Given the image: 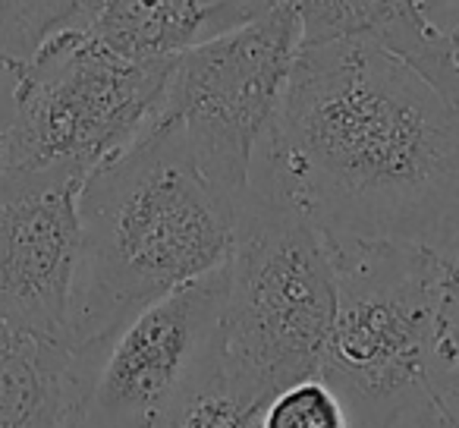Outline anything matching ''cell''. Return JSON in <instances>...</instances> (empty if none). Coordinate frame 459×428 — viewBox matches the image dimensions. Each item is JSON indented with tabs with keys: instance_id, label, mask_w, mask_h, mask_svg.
<instances>
[{
	"instance_id": "obj_1",
	"label": "cell",
	"mask_w": 459,
	"mask_h": 428,
	"mask_svg": "<svg viewBox=\"0 0 459 428\" xmlns=\"http://www.w3.org/2000/svg\"><path fill=\"white\" fill-rule=\"evenodd\" d=\"M255 161L327 243L459 237V101L368 41L299 48Z\"/></svg>"
},
{
	"instance_id": "obj_2",
	"label": "cell",
	"mask_w": 459,
	"mask_h": 428,
	"mask_svg": "<svg viewBox=\"0 0 459 428\" xmlns=\"http://www.w3.org/2000/svg\"><path fill=\"white\" fill-rule=\"evenodd\" d=\"M76 208L73 346L104 337L158 296L221 268L239 211L164 117L82 179Z\"/></svg>"
},
{
	"instance_id": "obj_3",
	"label": "cell",
	"mask_w": 459,
	"mask_h": 428,
	"mask_svg": "<svg viewBox=\"0 0 459 428\" xmlns=\"http://www.w3.org/2000/svg\"><path fill=\"white\" fill-rule=\"evenodd\" d=\"M327 246L337 309L318 375L340 397L352 428H425L450 394L444 256L390 240Z\"/></svg>"
},
{
	"instance_id": "obj_4",
	"label": "cell",
	"mask_w": 459,
	"mask_h": 428,
	"mask_svg": "<svg viewBox=\"0 0 459 428\" xmlns=\"http://www.w3.org/2000/svg\"><path fill=\"white\" fill-rule=\"evenodd\" d=\"M223 271V397L249 415L287 384L318 375L337 309L325 233L258 161Z\"/></svg>"
},
{
	"instance_id": "obj_5",
	"label": "cell",
	"mask_w": 459,
	"mask_h": 428,
	"mask_svg": "<svg viewBox=\"0 0 459 428\" xmlns=\"http://www.w3.org/2000/svg\"><path fill=\"white\" fill-rule=\"evenodd\" d=\"M223 265L76 346L73 428H173L223 397Z\"/></svg>"
},
{
	"instance_id": "obj_6",
	"label": "cell",
	"mask_w": 459,
	"mask_h": 428,
	"mask_svg": "<svg viewBox=\"0 0 459 428\" xmlns=\"http://www.w3.org/2000/svg\"><path fill=\"white\" fill-rule=\"evenodd\" d=\"M173 60L135 64L82 29L54 32L16 73L0 161L85 179L158 117Z\"/></svg>"
},
{
	"instance_id": "obj_7",
	"label": "cell",
	"mask_w": 459,
	"mask_h": 428,
	"mask_svg": "<svg viewBox=\"0 0 459 428\" xmlns=\"http://www.w3.org/2000/svg\"><path fill=\"white\" fill-rule=\"evenodd\" d=\"M302 48L293 0L177 54L158 117L183 133L202 173L237 205Z\"/></svg>"
},
{
	"instance_id": "obj_8",
	"label": "cell",
	"mask_w": 459,
	"mask_h": 428,
	"mask_svg": "<svg viewBox=\"0 0 459 428\" xmlns=\"http://www.w3.org/2000/svg\"><path fill=\"white\" fill-rule=\"evenodd\" d=\"M79 186L66 170L0 161V325L70 344Z\"/></svg>"
},
{
	"instance_id": "obj_9",
	"label": "cell",
	"mask_w": 459,
	"mask_h": 428,
	"mask_svg": "<svg viewBox=\"0 0 459 428\" xmlns=\"http://www.w3.org/2000/svg\"><path fill=\"white\" fill-rule=\"evenodd\" d=\"M302 48L368 41L406 60L446 98L459 101V48L421 20L415 0H293Z\"/></svg>"
},
{
	"instance_id": "obj_10",
	"label": "cell",
	"mask_w": 459,
	"mask_h": 428,
	"mask_svg": "<svg viewBox=\"0 0 459 428\" xmlns=\"http://www.w3.org/2000/svg\"><path fill=\"white\" fill-rule=\"evenodd\" d=\"M79 390L76 346L0 325V428H73Z\"/></svg>"
},
{
	"instance_id": "obj_11",
	"label": "cell",
	"mask_w": 459,
	"mask_h": 428,
	"mask_svg": "<svg viewBox=\"0 0 459 428\" xmlns=\"http://www.w3.org/2000/svg\"><path fill=\"white\" fill-rule=\"evenodd\" d=\"M135 64H164L204 39L195 0H85L76 26Z\"/></svg>"
},
{
	"instance_id": "obj_12",
	"label": "cell",
	"mask_w": 459,
	"mask_h": 428,
	"mask_svg": "<svg viewBox=\"0 0 459 428\" xmlns=\"http://www.w3.org/2000/svg\"><path fill=\"white\" fill-rule=\"evenodd\" d=\"M85 0H0V70L20 66L60 29L76 26Z\"/></svg>"
},
{
	"instance_id": "obj_13",
	"label": "cell",
	"mask_w": 459,
	"mask_h": 428,
	"mask_svg": "<svg viewBox=\"0 0 459 428\" xmlns=\"http://www.w3.org/2000/svg\"><path fill=\"white\" fill-rule=\"evenodd\" d=\"M239 428H352L346 406L321 375L287 384L252 409Z\"/></svg>"
},
{
	"instance_id": "obj_14",
	"label": "cell",
	"mask_w": 459,
	"mask_h": 428,
	"mask_svg": "<svg viewBox=\"0 0 459 428\" xmlns=\"http://www.w3.org/2000/svg\"><path fill=\"white\" fill-rule=\"evenodd\" d=\"M204 10V39L268 13L281 0H195Z\"/></svg>"
},
{
	"instance_id": "obj_15",
	"label": "cell",
	"mask_w": 459,
	"mask_h": 428,
	"mask_svg": "<svg viewBox=\"0 0 459 428\" xmlns=\"http://www.w3.org/2000/svg\"><path fill=\"white\" fill-rule=\"evenodd\" d=\"M444 369H446V400L459 397V275L450 271L444 296Z\"/></svg>"
},
{
	"instance_id": "obj_16",
	"label": "cell",
	"mask_w": 459,
	"mask_h": 428,
	"mask_svg": "<svg viewBox=\"0 0 459 428\" xmlns=\"http://www.w3.org/2000/svg\"><path fill=\"white\" fill-rule=\"evenodd\" d=\"M421 20L459 48V0H415Z\"/></svg>"
},
{
	"instance_id": "obj_17",
	"label": "cell",
	"mask_w": 459,
	"mask_h": 428,
	"mask_svg": "<svg viewBox=\"0 0 459 428\" xmlns=\"http://www.w3.org/2000/svg\"><path fill=\"white\" fill-rule=\"evenodd\" d=\"M246 415L239 413L227 397H217V400H208L204 406H198L195 413L189 415L186 422L173 428H239Z\"/></svg>"
},
{
	"instance_id": "obj_18",
	"label": "cell",
	"mask_w": 459,
	"mask_h": 428,
	"mask_svg": "<svg viewBox=\"0 0 459 428\" xmlns=\"http://www.w3.org/2000/svg\"><path fill=\"white\" fill-rule=\"evenodd\" d=\"M425 428H459V397L450 403H444Z\"/></svg>"
},
{
	"instance_id": "obj_19",
	"label": "cell",
	"mask_w": 459,
	"mask_h": 428,
	"mask_svg": "<svg viewBox=\"0 0 459 428\" xmlns=\"http://www.w3.org/2000/svg\"><path fill=\"white\" fill-rule=\"evenodd\" d=\"M444 262H446V268H450L453 275H459V237H456V243L444 252Z\"/></svg>"
},
{
	"instance_id": "obj_20",
	"label": "cell",
	"mask_w": 459,
	"mask_h": 428,
	"mask_svg": "<svg viewBox=\"0 0 459 428\" xmlns=\"http://www.w3.org/2000/svg\"><path fill=\"white\" fill-rule=\"evenodd\" d=\"M4 135H7V133H4V129H0V145H4Z\"/></svg>"
}]
</instances>
